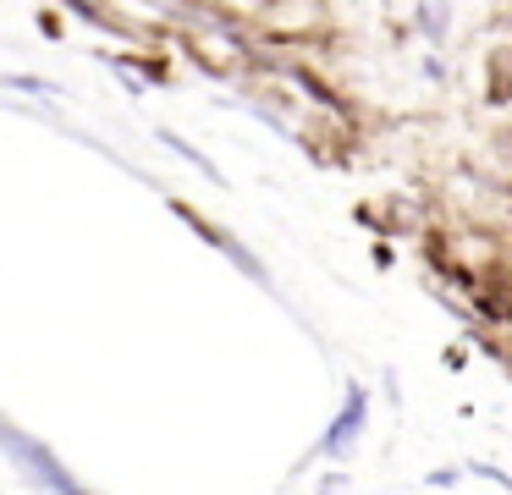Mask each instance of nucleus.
I'll list each match as a JSON object with an SVG mask.
<instances>
[{"label":"nucleus","mask_w":512,"mask_h":495,"mask_svg":"<svg viewBox=\"0 0 512 495\" xmlns=\"http://www.w3.org/2000/svg\"><path fill=\"white\" fill-rule=\"evenodd\" d=\"M0 457L12 462V468L23 473L34 490H45V495H100V490H89V484H83L78 473H72L67 462L45 446V440L28 435L23 424H12L6 413H0Z\"/></svg>","instance_id":"f257e3e1"},{"label":"nucleus","mask_w":512,"mask_h":495,"mask_svg":"<svg viewBox=\"0 0 512 495\" xmlns=\"http://www.w3.org/2000/svg\"><path fill=\"white\" fill-rule=\"evenodd\" d=\"M468 473L463 468H435V473H424V484H430V490H452V484H463Z\"/></svg>","instance_id":"1a4fd4ad"},{"label":"nucleus","mask_w":512,"mask_h":495,"mask_svg":"<svg viewBox=\"0 0 512 495\" xmlns=\"http://www.w3.org/2000/svg\"><path fill=\"white\" fill-rule=\"evenodd\" d=\"M463 473H468V479H485V484H496V490L512 495V473L496 468V462H463Z\"/></svg>","instance_id":"6e6552de"},{"label":"nucleus","mask_w":512,"mask_h":495,"mask_svg":"<svg viewBox=\"0 0 512 495\" xmlns=\"http://www.w3.org/2000/svg\"><path fill=\"white\" fill-rule=\"evenodd\" d=\"M413 22H419V33L430 44H446V22H452V6H419L413 11Z\"/></svg>","instance_id":"423d86ee"},{"label":"nucleus","mask_w":512,"mask_h":495,"mask_svg":"<svg viewBox=\"0 0 512 495\" xmlns=\"http://www.w3.org/2000/svg\"><path fill=\"white\" fill-rule=\"evenodd\" d=\"M369 418H375V396H369V385L364 380H347L342 407H336V418L325 424V435L314 440L309 462H347L358 451V440H364Z\"/></svg>","instance_id":"f03ea898"},{"label":"nucleus","mask_w":512,"mask_h":495,"mask_svg":"<svg viewBox=\"0 0 512 495\" xmlns=\"http://www.w3.org/2000/svg\"><path fill=\"white\" fill-rule=\"evenodd\" d=\"M155 138H160V143H166V149H171V154H182V160H188V165H193V171H204V182H215V187H226V171H221V165H215V160H210V154H204V149H199V143H188V138H182V132H171V127H160V132H155Z\"/></svg>","instance_id":"39448f33"},{"label":"nucleus","mask_w":512,"mask_h":495,"mask_svg":"<svg viewBox=\"0 0 512 495\" xmlns=\"http://www.w3.org/2000/svg\"><path fill=\"white\" fill-rule=\"evenodd\" d=\"M171 209H177V220H182V226L193 231V237H199V242H210V248L221 253V259L232 264V270H243L248 281L259 286V292H276V275H270V264L259 259V253L248 248L243 237H237V231L215 226V220H210V215H199V209H193V204H171Z\"/></svg>","instance_id":"7ed1b4c3"},{"label":"nucleus","mask_w":512,"mask_h":495,"mask_svg":"<svg viewBox=\"0 0 512 495\" xmlns=\"http://www.w3.org/2000/svg\"><path fill=\"white\" fill-rule=\"evenodd\" d=\"M276 77H287V83H298L303 94L314 99V105H325V110H336V116H342V94H336L331 83H325V77H314V66H303V61H276Z\"/></svg>","instance_id":"20e7f679"},{"label":"nucleus","mask_w":512,"mask_h":495,"mask_svg":"<svg viewBox=\"0 0 512 495\" xmlns=\"http://www.w3.org/2000/svg\"><path fill=\"white\" fill-rule=\"evenodd\" d=\"M0 83H6V88H17V94H39V99H56V94H61L56 83H45V77H23V72H6Z\"/></svg>","instance_id":"0eeeda50"}]
</instances>
